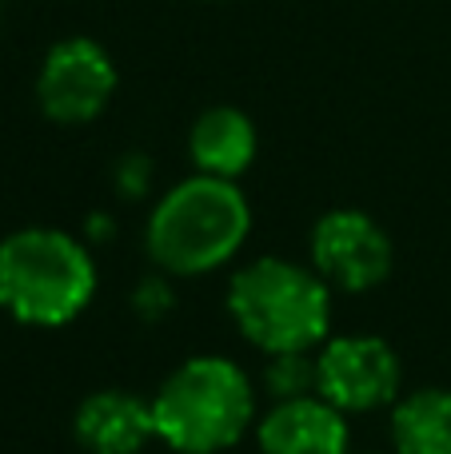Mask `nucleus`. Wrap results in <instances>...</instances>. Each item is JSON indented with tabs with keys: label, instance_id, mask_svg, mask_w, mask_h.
Returning a JSON list of instances; mask_svg holds the SVG:
<instances>
[{
	"label": "nucleus",
	"instance_id": "6",
	"mask_svg": "<svg viewBox=\"0 0 451 454\" xmlns=\"http://www.w3.org/2000/svg\"><path fill=\"white\" fill-rule=\"evenodd\" d=\"M120 84L116 60L92 36L56 40L36 72V104L52 124L80 128L104 116Z\"/></svg>",
	"mask_w": 451,
	"mask_h": 454
},
{
	"label": "nucleus",
	"instance_id": "4",
	"mask_svg": "<svg viewBox=\"0 0 451 454\" xmlns=\"http://www.w3.org/2000/svg\"><path fill=\"white\" fill-rule=\"evenodd\" d=\"M96 259L64 227H20L0 239V311L24 327H68L96 299Z\"/></svg>",
	"mask_w": 451,
	"mask_h": 454
},
{
	"label": "nucleus",
	"instance_id": "9",
	"mask_svg": "<svg viewBox=\"0 0 451 454\" xmlns=\"http://www.w3.org/2000/svg\"><path fill=\"white\" fill-rule=\"evenodd\" d=\"M72 434L84 454H140L156 442L152 399L124 387L92 391L72 415Z\"/></svg>",
	"mask_w": 451,
	"mask_h": 454
},
{
	"label": "nucleus",
	"instance_id": "5",
	"mask_svg": "<svg viewBox=\"0 0 451 454\" xmlns=\"http://www.w3.org/2000/svg\"><path fill=\"white\" fill-rule=\"evenodd\" d=\"M316 391L344 415H372L404 395V363L380 335H332L316 351Z\"/></svg>",
	"mask_w": 451,
	"mask_h": 454
},
{
	"label": "nucleus",
	"instance_id": "2",
	"mask_svg": "<svg viewBox=\"0 0 451 454\" xmlns=\"http://www.w3.org/2000/svg\"><path fill=\"white\" fill-rule=\"evenodd\" d=\"M252 231V207L236 180L188 176L172 184L144 223L148 259L168 275L196 279L228 267Z\"/></svg>",
	"mask_w": 451,
	"mask_h": 454
},
{
	"label": "nucleus",
	"instance_id": "1",
	"mask_svg": "<svg viewBox=\"0 0 451 454\" xmlns=\"http://www.w3.org/2000/svg\"><path fill=\"white\" fill-rule=\"evenodd\" d=\"M336 291L312 263L284 255H256L228 279V315L244 343L264 355L320 351L332 339Z\"/></svg>",
	"mask_w": 451,
	"mask_h": 454
},
{
	"label": "nucleus",
	"instance_id": "8",
	"mask_svg": "<svg viewBox=\"0 0 451 454\" xmlns=\"http://www.w3.org/2000/svg\"><path fill=\"white\" fill-rule=\"evenodd\" d=\"M260 454H352V427L320 391L280 399L256 419Z\"/></svg>",
	"mask_w": 451,
	"mask_h": 454
},
{
	"label": "nucleus",
	"instance_id": "12",
	"mask_svg": "<svg viewBox=\"0 0 451 454\" xmlns=\"http://www.w3.org/2000/svg\"><path fill=\"white\" fill-rule=\"evenodd\" d=\"M260 383L272 403L296 399V395H312L316 391V351L268 355V367H264Z\"/></svg>",
	"mask_w": 451,
	"mask_h": 454
},
{
	"label": "nucleus",
	"instance_id": "3",
	"mask_svg": "<svg viewBox=\"0 0 451 454\" xmlns=\"http://www.w3.org/2000/svg\"><path fill=\"white\" fill-rule=\"evenodd\" d=\"M152 415L172 454H224L256 431V379L228 355H192L156 387Z\"/></svg>",
	"mask_w": 451,
	"mask_h": 454
},
{
	"label": "nucleus",
	"instance_id": "7",
	"mask_svg": "<svg viewBox=\"0 0 451 454\" xmlns=\"http://www.w3.org/2000/svg\"><path fill=\"white\" fill-rule=\"evenodd\" d=\"M308 263L320 279L344 295L376 291L396 267L392 235L360 207H332L308 235Z\"/></svg>",
	"mask_w": 451,
	"mask_h": 454
},
{
	"label": "nucleus",
	"instance_id": "10",
	"mask_svg": "<svg viewBox=\"0 0 451 454\" xmlns=\"http://www.w3.org/2000/svg\"><path fill=\"white\" fill-rule=\"evenodd\" d=\"M256 148H260V136H256L252 116L232 104L200 112L188 132V156L196 172L216 176V180H240L256 164Z\"/></svg>",
	"mask_w": 451,
	"mask_h": 454
},
{
	"label": "nucleus",
	"instance_id": "11",
	"mask_svg": "<svg viewBox=\"0 0 451 454\" xmlns=\"http://www.w3.org/2000/svg\"><path fill=\"white\" fill-rule=\"evenodd\" d=\"M392 454H451V387H420L392 403Z\"/></svg>",
	"mask_w": 451,
	"mask_h": 454
}]
</instances>
